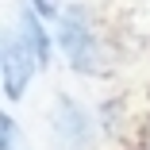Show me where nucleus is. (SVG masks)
I'll return each instance as SVG.
<instances>
[{
    "mask_svg": "<svg viewBox=\"0 0 150 150\" xmlns=\"http://www.w3.org/2000/svg\"><path fill=\"white\" fill-rule=\"evenodd\" d=\"M50 135L62 150H88L96 139V127H93V115H88L73 96L58 93L54 96V108H50Z\"/></svg>",
    "mask_w": 150,
    "mask_h": 150,
    "instance_id": "f03ea898",
    "label": "nucleus"
},
{
    "mask_svg": "<svg viewBox=\"0 0 150 150\" xmlns=\"http://www.w3.org/2000/svg\"><path fill=\"white\" fill-rule=\"evenodd\" d=\"M0 139H4V150H23V131L8 112L0 115Z\"/></svg>",
    "mask_w": 150,
    "mask_h": 150,
    "instance_id": "39448f33",
    "label": "nucleus"
},
{
    "mask_svg": "<svg viewBox=\"0 0 150 150\" xmlns=\"http://www.w3.org/2000/svg\"><path fill=\"white\" fill-rule=\"evenodd\" d=\"M39 62L35 54L23 46L19 35H4V54H0V77H4V96L8 100H19L27 93V85H31Z\"/></svg>",
    "mask_w": 150,
    "mask_h": 150,
    "instance_id": "7ed1b4c3",
    "label": "nucleus"
},
{
    "mask_svg": "<svg viewBox=\"0 0 150 150\" xmlns=\"http://www.w3.org/2000/svg\"><path fill=\"white\" fill-rule=\"evenodd\" d=\"M146 135H150V127H146Z\"/></svg>",
    "mask_w": 150,
    "mask_h": 150,
    "instance_id": "0eeeda50",
    "label": "nucleus"
},
{
    "mask_svg": "<svg viewBox=\"0 0 150 150\" xmlns=\"http://www.w3.org/2000/svg\"><path fill=\"white\" fill-rule=\"evenodd\" d=\"M54 39H58L66 62L77 73H88V77L104 73V46H100V39L93 31V19H88V12L81 4H69L58 16V35Z\"/></svg>",
    "mask_w": 150,
    "mask_h": 150,
    "instance_id": "f257e3e1",
    "label": "nucleus"
},
{
    "mask_svg": "<svg viewBox=\"0 0 150 150\" xmlns=\"http://www.w3.org/2000/svg\"><path fill=\"white\" fill-rule=\"evenodd\" d=\"M16 35L23 39V46H27V50L35 54V62L46 69V66H50V35H46V27H42V16H39L31 4H23V8H19Z\"/></svg>",
    "mask_w": 150,
    "mask_h": 150,
    "instance_id": "20e7f679",
    "label": "nucleus"
},
{
    "mask_svg": "<svg viewBox=\"0 0 150 150\" xmlns=\"http://www.w3.org/2000/svg\"><path fill=\"white\" fill-rule=\"evenodd\" d=\"M31 8L42 16V19H58V16H62V12H58V4H54V0H31Z\"/></svg>",
    "mask_w": 150,
    "mask_h": 150,
    "instance_id": "423d86ee",
    "label": "nucleus"
}]
</instances>
